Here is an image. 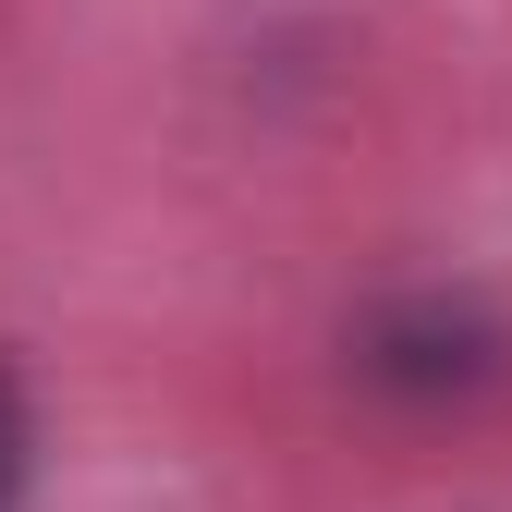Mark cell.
I'll list each match as a JSON object with an SVG mask.
<instances>
[{"label": "cell", "instance_id": "2", "mask_svg": "<svg viewBox=\"0 0 512 512\" xmlns=\"http://www.w3.org/2000/svg\"><path fill=\"white\" fill-rule=\"evenodd\" d=\"M37 488V415H25V378L0 366V512H25Z\"/></svg>", "mask_w": 512, "mask_h": 512}, {"label": "cell", "instance_id": "1", "mask_svg": "<svg viewBox=\"0 0 512 512\" xmlns=\"http://www.w3.org/2000/svg\"><path fill=\"white\" fill-rule=\"evenodd\" d=\"M342 378L378 415H415V427L476 415L512 391V317L476 281H378L342 317Z\"/></svg>", "mask_w": 512, "mask_h": 512}]
</instances>
